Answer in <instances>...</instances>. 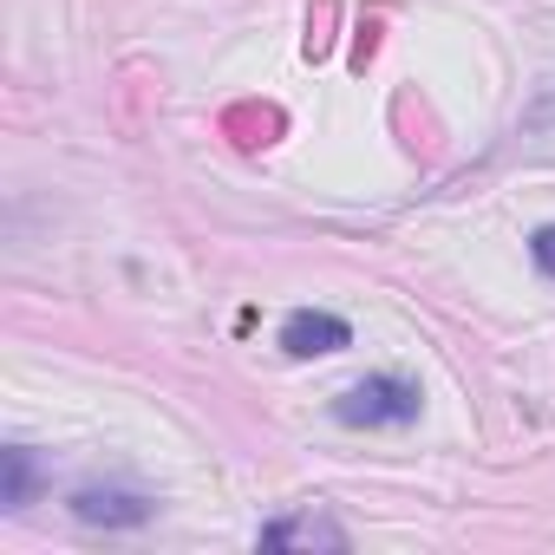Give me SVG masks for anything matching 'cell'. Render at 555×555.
<instances>
[{"mask_svg":"<svg viewBox=\"0 0 555 555\" xmlns=\"http://www.w3.org/2000/svg\"><path fill=\"white\" fill-rule=\"evenodd\" d=\"M340 425H412L418 418V386L412 379H399V373H373V379H360L353 392H340Z\"/></svg>","mask_w":555,"mask_h":555,"instance_id":"obj_1","label":"cell"},{"mask_svg":"<svg viewBox=\"0 0 555 555\" xmlns=\"http://www.w3.org/2000/svg\"><path fill=\"white\" fill-rule=\"evenodd\" d=\"M282 347H288L295 360L340 353V347H353V327H347L340 314H327V308H295V314L282 321Z\"/></svg>","mask_w":555,"mask_h":555,"instance_id":"obj_3","label":"cell"},{"mask_svg":"<svg viewBox=\"0 0 555 555\" xmlns=\"http://www.w3.org/2000/svg\"><path fill=\"white\" fill-rule=\"evenodd\" d=\"M529 261L548 274V282H555V222H542L535 235H529Z\"/></svg>","mask_w":555,"mask_h":555,"instance_id":"obj_6","label":"cell"},{"mask_svg":"<svg viewBox=\"0 0 555 555\" xmlns=\"http://www.w3.org/2000/svg\"><path fill=\"white\" fill-rule=\"evenodd\" d=\"M261 548H347V529L334 522V516H274V522H261V535H255Z\"/></svg>","mask_w":555,"mask_h":555,"instance_id":"obj_4","label":"cell"},{"mask_svg":"<svg viewBox=\"0 0 555 555\" xmlns=\"http://www.w3.org/2000/svg\"><path fill=\"white\" fill-rule=\"evenodd\" d=\"M0 464H8L0 503H8V509H27V503H34V490H40V457H34L27 444H8V451H0Z\"/></svg>","mask_w":555,"mask_h":555,"instance_id":"obj_5","label":"cell"},{"mask_svg":"<svg viewBox=\"0 0 555 555\" xmlns=\"http://www.w3.org/2000/svg\"><path fill=\"white\" fill-rule=\"evenodd\" d=\"M73 516L92 522V529H138L157 516V496L151 490H131V483H86L73 496Z\"/></svg>","mask_w":555,"mask_h":555,"instance_id":"obj_2","label":"cell"}]
</instances>
